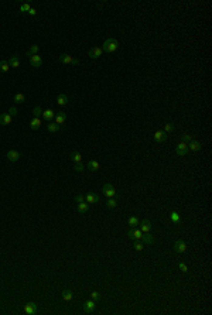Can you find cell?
I'll return each mask as SVG.
<instances>
[{"mask_svg":"<svg viewBox=\"0 0 212 315\" xmlns=\"http://www.w3.org/2000/svg\"><path fill=\"white\" fill-rule=\"evenodd\" d=\"M118 47H119L118 40H115V38H108V40L103 42L102 49L106 51V52H113V51L118 49Z\"/></svg>","mask_w":212,"mask_h":315,"instance_id":"cell-1","label":"cell"},{"mask_svg":"<svg viewBox=\"0 0 212 315\" xmlns=\"http://www.w3.org/2000/svg\"><path fill=\"white\" fill-rule=\"evenodd\" d=\"M60 61H61L62 64H70V65H79V61H78V59H75V58H72L71 55H68V54H61V55H60Z\"/></svg>","mask_w":212,"mask_h":315,"instance_id":"cell-2","label":"cell"},{"mask_svg":"<svg viewBox=\"0 0 212 315\" xmlns=\"http://www.w3.org/2000/svg\"><path fill=\"white\" fill-rule=\"evenodd\" d=\"M127 236L130 237L132 240H140L143 236V232L140 229H136V228H132L129 232H127Z\"/></svg>","mask_w":212,"mask_h":315,"instance_id":"cell-3","label":"cell"},{"mask_svg":"<svg viewBox=\"0 0 212 315\" xmlns=\"http://www.w3.org/2000/svg\"><path fill=\"white\" fill-rule=\"evenodd\" d=\"M102 192L105 194V195H106V197H108V198H113L115 195H116V191H115L113 185H112V184H109V182H108V184H105V185H103V189H102Z\"/></svg>","mask_w":212,"mask_h":315,"instance_id":"cell-4","label":"cell"},{"mask_svg":"<svg viewBox=\"0 0 212 315\" xmlns=\"http://www.w3.org/2000/svg\"><path fill=\"white\" fill-rule=\"evenodd\" d=\"M95 308H96V304H95L94 300H86L85 303H84V311H85V314L94 312Z\"/></svg>","mask_w":212,"mask_h":315,"instance_id":"cell-5","label":"cell"},{"mask_svg":"<svg viewBox=\"0 0 212 315\" xmlns=\"http://www.w3.org/2000/svg\"><path fill=\"white\" fill-rule=\"evenodd\" d=\"M174 250H176L177 253H185V252H187V245H185V242L181 240V239L176 240V243H174Z\"/></svg>","mask_w":212,"mask_h":315,"instance_id":"cell-6","label":"cell"},{"mask_svg":"<svg viewBox=\"0 0 212 315\" xmlns=\"http://www.w3.org/2000/svg\"><path fill=\"white\" fill-rule=\"evenodd\" d=\"M84 197H85V202H88V204H98L101 201V197L95 192H89L86 195H84Z\"/></svg>","mask_w":212,"mask_h":315,"instance_id":"cell-7","label":"cell"},{"mask_svg":"<svg viewBox=\"0 0 212 315\" xmlns=\"http://www.w3.org/2000/svg\"><path fill=\"white\" fill-rule=\"evenodd\" d=\"M190 151V150H188V144L187 143H184V141H181V143L178 144V146H177V148H176V153H177V156H185V154H187V153Z\"/></svg>","mask_w":212,"mask_h":315,"instance_id":"cell-8","label":"cell"},{"mask_svg":"<svg viewBox=\"0 0 212 315\" xmlns=\"http://www.w3.org/2000/svg\"><path fill=\"white\" fill-rule=\"evenodd\" d=\"M23 310H24V312L27 315H34L37 312V304L36 303H27Z\"/></svg>","mask_w":212,"mask_h":315,"instance_id":"cell-9","label":"cell"},{"mask_svg":"<svg viewBox=\"0 0 212 315\" xmlns=\"http://www.w3.org/2000/svg\"><path fill=\"white\" fill-rule=\"evenodd\" d=\"M154 140L157 141V143H163V141L167 140V133H166L164 130H157L154 133Z\"/></svg>","mask_w":212,"mask_h":315,"instance_id":"cell-10","label":"cell"},{"mask_svg":"<svg viewBox=\"0 0 212 315\" xmlns=\"http://www.w3.org/2000/svg\"><path fill=\"white\" fill-rule=\"evenodd\" d=\"M88 55H89L91 58L96 59V58H99L101 55H102V48H101V47H94V48H91L89 51H88Z\"/></svg>","mask_w":212,"mask_h":315,"instance_id":"cell-11","label":"cell"},{"mask_svg":"<svg viewBox=\"0 0 212 315\" xmlns=\"http://www.w3.org/2000/svg\"><path fill=\"white\" fill-rule=\"evenodd\" d=\"M55 123H57L58 126H61V124H64L67 120V113L65 112H58V113H55Z\"/></svg>","mask_w":212,"mask_h":315,"instance_id":"cell-12","label":"cell"},{"mask_svg":"<svg viewBox=\"0 0 212 315\" xmlns=\"http://www.w3.org/2000/svg\"><path fill=\"white\" fill-rule=\"evenodd\" d=\"M20 157H21V154L19 151H16V150H10V151L7 153V160H9V161H12V163L19 161Z\"/></svg>","mask_w":212,"mask_h":315,"instance_id":"cell-13","label":"cell"},{"mask_svg":"<svg viewBox=\"0 0 212 315\" xmlns=\"http://www.w3.org/2000/svg\"><path fill=\"white\" fill-rule=\"evenodd\" d=\"M140 230H142L143 233H147V232H150L151 230V223L149 219H143L142 222H140Z\"/></svg>","mask_w":212,"mask_h":315,"instance_id":"cell-14","label":"cell"},{"mask_svg":"<svg viewBox=\"0 0 212 315\" xmlns=\"http://www.w3.org/2000/svg\"><path fill=\"white\" fill-rule=\"evenodd\" d=\"M201 148H202V144L200 141H197V140H191L188 143V150H191V151H200Z\"/></svg>","mask_w":212,"mask_h":315,"instance_id":"cell-15","label":"cell"},{"mask_svg":"<svg viewBox=\"0 0 212 315\" xmlns=\"http://www.w3.org/2000/svg\"><path fill=\"white\" fill-rule=\"evenodd\" d=\"M30 64L34 68H40L43 65V61H41V58L38 55H33V57H30Z\"/></svg>","mask_w":212,"mask_h":315,"instance_id":"cell-16","label":"cell"},{"mask_svg":"<svg viewBox=\"0 0 212 315\" xmlns=\"http://www.w3.org/2000/svg\"><path fill=\"white\" fill-rule=\"evenodd\" d=\"M7 62H9V65H10V68H19L20 66V58H19V55H13Z\"/></svg>","mask_w":212,"mask_h":315,"instance_id":"cell-17","label":"cell"},{"mask_svg":"<svg viewBox=\"0 0 212 315\" xmlns=\"http://www.w3.org/2000/svg\"><path fill=\"white\" fill-rule=\"evenodd\" d=\"M10 123H12V116L9 115V113H3V115H0V124L7 126V124H10Z\"/></svg>","mask_w":212,"mask_h":315,"instance_id":"cell-18","label":"cell"},{"mask_svg":"<svg viewBox=\"0 0 212 315\" xmlns=\"http://www.w3.org/2000/svg\"><path fill=\"white\" fill-rule=\"evenodd\" d=\"M77 211L79 213H86L88 211H89V205H88V202H79L77 206Z\"/></svg>","mask_w":212,"mask_h":315,"instance_id":"cell-19","label":"cell"},{"mask_svg":"<svg viewBox=\"0 0 212 315\" xmlns=\"http://www.w3.org/2000/svg\"><path fill=\"white\" fill-rule=\"evenodd\" d=\"M40 126H41V119L40 117H33L31 120H30V127H31L33 130L40 129Z\"/></svg>","mask_w":212,"mask_h":315,"instance_id":"cell-20","label":"cell"},{"mask_svg":"<svg viewBox=\"0 0 212 315\" xmlns=\"http://www.w3.org/2000/svg\"><path fill=\"white\" fill-rule=\"evenodd\" d=\"M61 297H62L64 301H71V300L74 298V294H72V291L71 290H64L61 293Z\"/></svg>","mask_w":212,"mask_h":315,"instance_id":"cell-21","label":"cell"},{"mask_svg":"<svg viewBox=\"0 0 212 315\" xmlns=\"http://www.w3.org/2000/svg\"><path fill=\"white\" fill-rule=\"evenodd\" d=\"M54 116H55V112H54L53 109L43 110V117H44L45 120H51V119H54Z\"/></svg>","mask_w":212,"mask_h":315,"instance_id":"cell-22","label":"cell"},{"mask_svg":"<svg viewBox=\"0 0 212 315\" xmlns=\"http://www.w3.org/2000/svg\"><path fill=\"white\" fill-rule=\"evenodd\" d=\"M142 240L144 242L146 245H153V243H154V239H153V236H151L149 232H147V233H143Z\"/></svg>","mask_w":212,"mask_h":315,"instance_id":"cell-23","label":"cell"},{"mask_svg":"<svg viewBox=\"0 0 212 315\" xmlns=\"http://www.w3.org/2000/svg\"><path fill=\"white\" fill-rule=\"evenodd\" d=\"M99 167H101V165H99V163L96 161V160H91L89 163H88V168H89L91 171H94V172L98 171Z\"/></svg>","mask_w":212,"mask_h":315,"instance_id":"cell-24","label":"cell"},{"mask_svg":"<svg viewBox=\"0 0 212 315\" xmlns=\"http://www.w3.org/2000/svg\"><path fill=\"white\" fill-rule=\"evenodd\" d=\"M70 157H71V160H72L74 163H81V160H82V156H81V153L79 151H72L70 154Z\"/></svg>","mask_w":212,"mask_h":315,"instance_id":"cell-25","label":"cell"},{"mask_svg":"<svg viewBox=\"0 0 212 315\" xmlns=\"http://www.w3.org/2000/svg\"><path fill=\"white\" fill-rule=\"evenodd\" d=\"M57 103H58V105H61V106L67 105V103H68V96H67V95H64V93L58 95V98H57Z\"/></svg>","mask_w":212,"mask_h":315,"instance_id":"cell-26","label":"cell"},{"mask_svg":"<svg viewBox=\"0 0 212 315\" xmlns=\"http://www.w3.org/2000/svg\"><path fill=\"white\" fill-rule=\"evenodd\" d=\"M170 218H171L173 223H180V222H181V216H180V213L176 212V211L170 213Z\"/></svg>","mask_w":212,"mask_h":315,"instance_id":"cell-27","label":"cell"},{"mask_svg":"<svg viewBox=\"0 0 212 315\" xmlns=\"http://www.w3.org/2000/svg\"><path fill=\"white\" fill-rule=\"evenodd\" d=\"M127 223H129V226H132V228H136L140 222H139V219H137V216H130L129 219H127Z\"/></svg>","mask_w":212,"mask_h":315,"instance_id":"cell-28","label":"cell"},{"mask_svg":"<svg viewBox=\"0 0 212 315\" xmlns=\"http://www.w3.org/2000/svg\"><path fill=\"white\" fill-rule=\"evenodd\" d=\"M47 129H48L51 133H55V131H58L60 130V126H58L57 123H54V122H50L48 124H47Z\"/></svg>","mask_w":212,"mask_h":315,"instance_id":"cell-29","label":"cell"},{"mask_svg":"<svg viewBox=\"0 0 212 315\" xmlns=\"http://www.w3.org/2000/svg\"><path fill=\"white\" fill-rule=\"evenodd\" d=\"M38 49H40V47H38V45H31V48L27 51V57H33V55H37Z\"/></svg>","mask_w":212,"mask_h":315,"instance_id":"cell-30","label":"cell"},{"mask_svg":"<svg viewBox=\"0 0 212 315\" xmlns=\"http://www.w3.org/2000/svg\"><path fill=\"white\" fill-rule=\"evenodd\" d=\"M9 69H10V65H9V62H7V61H3V59H2V61H0V71H2V72H7Z\"/></svg>","mask_w":212,"mask_h":315,"instance_id":"cell-31","label":"cell"},{"mask_svg":"<svg viewBox=\"0 0 212 315\" xmlns=\"http://www.w3.org/2000/svg\"><path fill=\"white\" fill-rule=\"evenodd\" d=\"M106 206H108V208H110V209H113V208H116V206H118V202H116V199H115V198H109V199H108V202H106Z\"/></svg>","mask_w":212,"mask_h":315,"instance_id":"cell-32","label":"cell"},{"mask_svg":"<svg viewBox=\"0 0 212 315\" xmlns=\"http://www.w3.org/2000/svg\"><path fill=\"white\" fill-rule=\"evenodd\" d=\"M26 100V96L23 93H17L16 96H14V102L16 103H23Z\"/></svg>","mask_w":212,"mask_h":315,"instance_id":"cell-33","label":"cell"},{"mask_svg":"<svg viewBox=\"0 0 212 315\" xmlns=\"http://www.w3.org/2000/svg\"><path fill=\"white\" fill-rule=\"evenodd\" d=\"M133 247H135L137 252H142V250L144 249V245H143L142 242H139V240H135V245H133Z\"/></svg>","mask_w":212,"mask_h":315,"instance_id":"cell-34","label":"cell"},{"mask_svg":"<svg viewBox=\"0 0 212 315\" xmlns=\"http://www.w3.org/2000/svg\"><path fill=\"white\" fill-rule=\"evenodd\" d=\"M91 300H94L95 303H96V301L101 300V294H99L98 291H92V293H91Z\"/></svg>","mask_w":212,"mask_h":315,"instance_id":"cell-35","label":"cell"},{"mask_svg":"<svg viewBox=\"0 0 212 315\" xmlns=\"http://www.w3.org/2000/svg\"><path fill=\"white\" fill-rule=\"evenodd\" d=\"M181 140H183L184 143H190V141L192 140V136L188 134V133H184V134L181 136Z\"/></svg>","mask_w":212,"mask_h":315,"instance_id":"cell-36","label":"cell"},{"mask_svg":"<svg viewBox=\"0 0 212 315\" xmlns=\"http://www.w3.org/2000/svg\"><path fill=\"white\" fill-rule=\"evenodd\" d=\"M174 130V126H173V123H166V126H164V131L166 133H171V131Z\"/></svg>","mask_w":212,"mask_h":315,"instance_id":"cell-37","label":"cell"},{"mask_svg":"<svg viewBox=\"0 0 212 315\" xmlns=\"http://www.w3.org/2000/svg\"><path fill=\"white\" fill-rule=\"evenodd\" d=\"M33 113H34V117H40L41 115H43V109L41 107H34V110H33Z\"/></svg>","mask_w":212,"mask_h":315,"instance_id":"cell-38","label":"cell"},{"mask_svg":"<svg viewBox=\"0 0 212 315\" xmlns=\"http://www.w3.org/2000/svg\"><path fill=\"white\" fill-rule=\"evenodd\" d=\"M30 8H31V7H30V4L24 3V4H21V6H20V12H21V13H26V12H29Z\"/></svg>","mask_w":212,"mask_h":315,"instance_id":"cell-39","label":"cell"},{"mask_svg":"<svg viewBox=\"0 0 212 315\" xmlns=\"http://www.w3.org/2000/svg\"><path fill=\"white\" fill-rule=\"evenodd\" d=\"M75 171H77V172H82V171H84V164H82V163H75Z\"/></svg>","mask_w":212,"mask_h":315,"instance_id":"cell-40","label":"cell"},{"mask_svg":"<svg viewBox=\"0 0 212 315\" xmlns=\"http://www.w3.org/2000/svg\"><path fill=\"white\" fill-rule=\"evenodd\" d=\"M178 269H180L181 271H183V273H187V271H188V267L185 266L184 263H180V264H178Z\"/></svg>","mask_w":212,"mask_h":315,"instance_id":"cell-41","label":"cell"},{"mask_svg":"<svg viewBox=\"0 0 212 315\" xmlns=\"http://www.w3.org/2000/svg\"><path fill=\"white\" fill-rule=\"evenodd\" d=\"M75 201H77L78 204H79V202H85V197L79 194V195H77V197H75Z\"/></svg>","mask_w":212,"mask_h":315,"instance_id":"cell-42","label":"cell"},{"mask_svg":"<svg viewBox=\"0 0 212 315\" xmlns=\"http://www.w3.org/2000/svg\"><path fill=\"white\" fill-rule=\"evenodd\" d=\"M9 115H10V116H16L17 115V109H16V107H14V106L10 107V109H9Z\"/></svg>","mask_w":212,"mask_h":315,"instance_id":"cell-43","label":"cell"},{"mask_svg":"<svg viewBox=\"0 0 212 315\" xmlns=\"http://www.w3.org/2000/svg\"><path fill=\"white\" fill-rule=\"evenodd\" d=\"M29 13H30V14H31V16H34V14H36V13H37V10H36V8H33V7H31V8H30V10H29Z\"/></svg>","mask_w":212,"mask_h":315,"instance_id":"cell-44","label":"cell"}]
</instances>
